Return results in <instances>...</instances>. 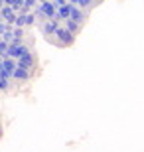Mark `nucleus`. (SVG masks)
I'll list each match as a JSON object with an SVG mask.
<instances>
[{"label": "nucleus", "instance_id": "nucleus-1", "mask_svg": "<svg viewBox=\"0 0 144 152\" xmlns=\"http://www.w3.org/2000/svg\"><path fill=\"white\" fill-rule=\"evenodd\" d=\"M48 42H53L57 48H69V45L75 42V36H73L65 26H61V24H59V28L56 30V34L51 36V38H48Z\"/></svg>", "mask_w": 144, "mask_h": 152}, {"label": "nucleus", "instance_id": "nucleus-2", "mask_svg": "<svg viewBox=\"0 0 144 152\" xmlns=\"http://www.w3.org/2000/svg\"><path fill=\"white\" fill-rule=\"evenodd\" d=\"M59 20H45V22L39 24V32H42V36H45V38H51V36L56 34V30L59 28Z\"/></svg>", "mask_w": 144, "mask_h": 152}, {"label": "nucleus", "instance_id": "nucleus-3", "mask_svg": "<svg viewBox=\"0 0 144 152\" xmlns=\"http://www.w3.org/2000/svg\"><path fill=\"white\" fill-rule=\"evenodd\" d=\"M38 8L42 10V14H44V18L45 20H53L56 18V2L53 0H45V2H39L38 4Z\"/></svg>", "mask_w": 144, "mask_h": 152}, {"label": "nucleus", "instance_id": "nucleus-4", "mask_svg": "<svg viewBox=\"0 0 144 152\" xmlns=\"http://www.w3.org/2000/svg\"><path fill=\"white\" fill-rule=\"evenodd\" d=\"M14 69H16V59H12V57H4V59H2V63H0V75H4V77L12 79Z\"/></svg>", "mask_w": 144, "mask_h": 152}, {"label": "nucleus", "instance_id": "nucleus-5", "mask_svg": "<svg viewBox=\"0 0 144 152\" xmlns=\"http://www.w3.org/2000/svg\"><path fill=\"white\" fill-rule=\"evenodd\" d=\"M36 56H34L32 51H28V53H24L22 57H18L16 59V65L18 67H24V69H34L36 67Z\"/></svg>", "mask_w": 144, "mask_h": 152}, {"label": "nucleus", "instance_id": "nucleus-6", "mask_svg": "<svg viewBox=\"0 0 144 152\" xmlns=\"http://www.w3.org/2000/svg\"><path fill=\"white\" fill-rule=\"evenodd\" d=\"M34 75V69H24V67H18L14 69V73H12V79H16V81H30Z\"/></svg>", "mask_w": 144, "mask_h": 152}, {"label": "nucleus", "instance_id": "nucleus-7", "mask_svg": "<svg viewBox=\"0 0 144 152\" xmlns=\"http://www.w3.org/2000/svg\"><path fill=\"white\" fill-rule=\"evenodd\" d=\"M87 16H89V12H85L83 8H79V6H75V4L71 6V14H69L71 20H75V22H79V24H85Z\"/></svg>", "mask_w": 144, "mask_h": 152}, {"label": "nucleus", "instance_id": "nucleus-8", "mask_svg": "<svg viewBox=\"0 0 144 152\" xmlns=\"http://www.w3.org/2000/svg\"><path fill=\"white\" fill-rule=\"evenodd\" d=\"M0 16H2V20H4L6 24H12L14 26V20H16V12H14V8L8 4H4L2 8H0Z\"/></svg>", "mask_w": 144, "mask_h": 152}, {"label": "nucleus", "instance_id": "nucleus-9", "mask_svg": "<svg viewBox=\"0 0 144 152\" xmlns=\"http://www.w3.org/2000/svg\"><path fill=\"white\" fill-rule=\"evenodd\" d=\"M71 6L73 4H61V6H57L56 8V20H59V22H63V20H67L69 18V14H71Z\"/></svg>", "mask_w": 144, "mask_h": 152}, {"label": "nucleus", "instance_id": "nucleus-10", "mask_svg": "<svg viewBox=\"0 0 144 152\" xmlns=\"http://www.w3.org/2000/svg\"><path fill=\"white\" fill-rule=\"evenodd\" d=\"M63 26H65L69 32H71L73 36H77L81 30H83V24H79V22H75V20H71V18H67V20H63Z\"/></svg>", "mask_w": 144, "mask_h": 152}, {"label": "nucleus", "instance_id": "nucleus-11", "mask_svg": "<svg viewBox=\"0 0 144 152\" xmlns=\"http://www.w3.org/2000/svg\"><path fill=\"white\" fill-rule=\"evenodd\" d=\"M75 6L83 8L85 12H91L95 8V2H93V0H75Z\"/></svg>", "mask_w": 144, "mask_h": 152}, {"label": "nucleus", "instance_id": "nucleus-12", "mask_svg": "<svg viewBox=\"0 0 144 152\" xmlns=\"http://www.w3.org/2000/svg\"><path fill=\"white\" fill-rule=\"evenodd\" d=\"M8 89H10V79L0 75V93H6Z\"/></svg>", "mask_w": 144, "mask_h": 152}, {"label": "nucleus", "instance_id": "nucleus-13", "mask_svg": "<svg viewBox=\"0 0 144 152\" xmlns=\"http://www.w3.org/2000/svg\"><path fill=\"white\" fill-rule=\"evenodd\" d=\"M14 26H16V28H26V14H16Z\"/></svg>", "mask_w": 144, "mask_h": 152}, {"label": "nucleus", "instance_id": "nucleus-14", "mask_svg": "<svg viewBox=\"0 0 144 152\" xmlns=\"http://www.w3.org/2000/svg\"><path fill=\"white\" fill-rule=\"evenodd\" d=\"M24 28H16V26H14V28H12V38H18V39H24Z\"/></svg>", "mask_w": 144, "mask_h": 152}, {"label": "nucleus", "instance_id": "nucleus-15", "mask_svg": "<svg viewBox=\"0 0 144 152\" xmlns=\"http://www.w3.org/2000/svg\"><path fill=\"white\" fill-rule=\"evenodd\" d=\"M8 48H10V44H8V42H4V39H0V56H2V57H6Z\"/></svg>", "mask_w": 144, "mask_h": 152}, {"label": "nucleus", "instance_id": "nucleus-16", "mask_svg": "<svg viewBox=\"0 0 144 152\" xmlns=\"http://www.w3.org/2000/svg\"><path fill=\"white\" fill-rule=\"evenodd\" d=\"M36 24V16H34V12H28L26 14V26H34Z\"/></svg>", "mask_w": 144, "mask_h": 152}, {"label": "nucleus", "instance_id": "nucleus-17", "mask_svg": "<svg viewBox=\"0 0 144 152\" xmlns=\"http://www.w3.org/2000/svg\"><path fill=\"white\" fill-rule=\"evenodd\" d=\"M93 2H95V6H99V4H103L105 0H93Z\"/></svg>", "mask_w": 144, "mask_h": 152}, {"label": "nucleus", "instance_id": "nucleus-18", "mask_svg": "<svg viewBox=\"0 0 144 152\" xmlns=\"http://www.w3.org/2000/svg\"><path fill=\"white\" fill-rule=\"evenodd\" d=\"M2 134H4V129H2V123H0V138H2Z\"/></svg>", "mask_w": 144, "mask_h": 152}, {"label": "nucleus", "instance_id": "nucleus-19", "mask_svg": "<svg viewBox=\"0 0 144 152\" xmlns=\"http://www.w3.org/2000/svg\"><path fill=\"white\" fill-rule=\"evenodd\" d=\"M4 4H6V0H0V8H2Z\"/></svg>", "mask_w": 144, "mask_h": 152}, {"label": "nucleus", "instance_id": "nucleus-20", "mask_svg": "<svg viewBox=\"0 0 144 152\" xmlns=\"http://www.w3.org/2000/svg\"><path fill=\"white\" fill-rule=\"evenodd\" d=\"M2 22H4V20H2V16H0V24H2Z\"/></svg>", "mask_w": 144, "mask_h": 152}]
</instances>
